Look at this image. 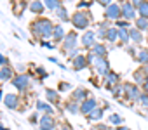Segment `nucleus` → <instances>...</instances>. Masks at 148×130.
I'll return each instance as SVG.
<instances>
[{"instance_id":"nucleus-1","label":"nucleus","mask_w":148,"mask_h":130,"mask_svg":"<svg viewBox=\"0 0 148 130\" xmlns=\"http://www.w3.org/2000/svg\"><path fill=\"white\" fill-rule=\"evenodd\" d=\"M37 28H38V33H40L42 37L52 35V24H51L49 21H45V19H40V21L37 23Z\"/></svg>"},{"instance_id":"nucleus-2","label":"nucleus","mask_w":148,"mask_h":130,"mask_svg":"<svg viewBox=\"0 0 148 130\" xmlns=\"http://www.w3.org/2000/svg\"><path fill=\"white\" fill-rule=\"evenodd\" d=\"M73 24H75L77 28H86V26H87V18H86V14L79 12L75 18H73Z\"/></svg>"},{"instance_id":"nucleus-3","label":"nucleus","mask_w":148,"mask_h":130,"mask_svg":"<svg viewBox=\"0 0 148 130\" xmlns=\"http://www.w3.org/2000/svg\"><path fill=\"white\" fill-rule=\"evenodd\" d=\"M120 12H122V11L119 9V5H113V4L108 5V9H106V16H108L110 19H117V18L120 16Z\"/></svg>"},{"instance_id":"nucleus-4","label":"nucleus","mask_w":148,"mask_h":130,"mask_svg":"<svg viewBox=\"0 0 148 130\" xmlns=\"http://www.w3.org/2000/svg\"><path fill=\"white\" fill-rule=\"evenodd\" d=\"M94 64H96V68H98V73H101V75H103V73H106V71H108V61H106V59L99 57Z\"/></svg>"},{"instance_id":"nucleus-5","label":"nucleus","mask_w":148,"mask_h":130,"mask_svg":"<svg viewBox=\"0 0 148 130\" xmlns=\"http://www.w3.org/2000/svg\"><path fill=\"white\" fill-rule=\"evenodd\" d=\"M132 5L139 9V14H141V18L148 19V4H145V2H134Z\"/></svg>"},{"instance_id":"nucleus-6","label":"nucleus","mask_w":148,"mask_h":130,"mask_svg":"<svg viewBox=\"0 0 148 130\" xmlns=\"http://www.w3.org/2000/svg\"><path fill=\"white\" fill-rule=\"evenodd\" d=\"M122 14L125 18H134V5L132 4H124L122 5Z\"/></svg>"},{"instance_id":"nucleus-7","label":"nucleus","mask_w":148,"mask_h":130,"mask_svg":"<svg viewBox=\"0 0 148 130\" xmlns=\"http://www.w3.org/2000/svg\"><path fill=\"white\" fill-rule=\"evenodd\" d=\"M26 83H28V77H26V75H19V77L14 80V85H16L18 89H25Z\"/></svg>"},{"instance_id":"nucleus-8","label":"nucleus","mask_w":148,"mask_h":130,"mask_svg":"<svg viewBox=\"0 0 148 130\" xmlns=\"http://www.w3.org/2000/svg\"><path fill=\"white\" fill-rule=\"evenodd\" d=\"M52 128V120L49 116H44L40 120V130H51Z\"/></svg>"},{"instance_id":"nucleus-9","label":"nucleus","mask_w":148,"mask_h":130,"mask_svg":"<svg viewBox=\"0 0 148 130\" xmlns=\"http://www.w3.org/2000/svg\"><path fill=\"white\" fill-rule=\"evenodd\" d=\"M92 40H94V31H87L84 35V38H82V43L86 47H89V45H92Z\"/></svg>"},{"instance_id":"nucleus-10","label":"nucleus","mask_w":148,"mask_h":130,"mask_svg":"<svg viewBox=\"0 0 148 130\" xmlns=\"http://www.w3.org/2000/svg\"><path fill=\"white\" fill-rule=\"evenodd\" d=\"M5 104H7L9 108H16V104H18V97H16V95H7V97H5Z\"/></svg>"},{"instance_id":"nucleus-11","label":"nucleus","mask_w":148,"mask_h":130,"mask_svg":"<svg viewBox=\"0 0 148 130\" xmlns=\"http://www.w3.org/2000/svg\"><path fill=\"white\" fill-rule=\"evenodd\" d=\"M94 104H96V102H94V99H89V101L82 106V113H89V111L94 108Z\"/></svg>"},{"instance_id":"nucleus-12","label":"nucleus","mask_w":148,"mask_h":130,"mask_svg":"<svg viewBox=\"0 0 148 130\" xmlns=\"http://www.w3.org/2000/svg\"><path fill=\"white\" fill-rule=\"evenodd\" d=\"M75 40H77V37L73 35V33H70V35L66 37V43H64V47H73V45H75Z\"/></svg>"},{"instance_id":"nucleus-13","label":"nucleus","mask_w":148,"mask_h":130,"mask_svg":"<svg viewBox=\"0 0 148 130\" xmlns=\"http://www.w3.org/2000/svg\"><path fill=\"white\" fill-rule=\"evenodd\" d=\"M127 94H129V99H136L138 97V89L136 87H125Z\"/></svg>"},{"instance_id":"nucleus-14","label":"nucleus","mask_w":148,"mask_h":130,"mask_svg":"<svg viewBox=\"0 0 148 130\" xmlns=\"http://www.w3.org/2000/svg\"><path fill=\"white\" fill-rule=\"evenodd\" d=\"M37 109L45 111V113H52V108H51V106H47V104H44V102H37Z\"/></svg>"},{"instance_id":"nucleus-15","label":"nucleus","mask_w":148,"mask_h":130,"mask_svg":"<svg viewBox=\"0 0 148 130\" xmlns=\"http://www.w3.org/2000/svg\"><path fill=\"white\" fill-rule=\"evenodd\" d=\"M84 66H86V59H84V56H79L75 59V68H84Z\"/></svg>"},{"instance_id":"nucleus-16","label":"nucleus","mask_w":148,"mask_h":130,"mask_svg":"<svg viewBox=\"0 0 148 130\" xmlns=\"http://www.w3.org/2000/svg\"><path fill=\"white\" fill-rule=\"evenodd\" d=\"M45 5H47L49 9H52V11H58V9L61 7L58 2H54V0H47V2H45Z\"/></svg>"},{"instance_id":"nucleus-17","label":"nucleus","mask_w":148,"mask_h":130,"mask_svg":"<svg viewBox=\"0 0 148 130\" xmlns=\"http://www.w3.org/2000/svg\"><path fill=\"white\" fill-rule=\"evenodd\" d=\"M0 78H2V80L11 78V70H9V68H4L2 71H0Z\"/></svg>"},{"instance_id":"nucleus-18","label":"nucleus","mask_w":148,"mask_h":130,"mask_svg":"<svg viewBox=\"0 0 148 130\" xmlns=\"http://www.w3.org/2000/svg\"><path fill=\"white\" fill-rule=\"evenodd\" d=\"M138 61H139V62H146V61H148V50H141Z\"/></svg>"},{"instance_id":"nucleus-19","label":"nucleus","mask_w":148,"mask_h":130,"mask_svg":"<svg viewBox=\"0 0 148 130\" xmlns=\"http://www.w3.org/2000/svg\"><path fill=\"white\" fill-rule=\"evenodd\" d=\"M30 7H32L33 12H42V4H40V2H33Z\"/></svg>"},{"instance_id":"nucleus-20","label":"nucleus","mask_w":148,"mask_h":130,"mask_svg":"<svg viewBox=\"0 0 148 130\" xmlns=\"http://www.w3.org/2000/svg\"><path fill=\"white\" fill-rule=\"evenodd\" d=\"M47 99H49L51 102H56V101H58V94L52 92V90H47Z\"/></svg>"},{"instance_id":"nucleus-21","label":"nucleus","mask_w":148,"mask_h":130,"mask_svg":"<svg viewBox=\"0 0 148 130\" xmlns=\"http://www.w3.org/2000/svg\"><path fill=\"white\" fill-rule=\"evenodd\" d=\"M101 116H103V113H101L99 109H92V111H91V118H92V120H99Z\"/></svg>"},{"instance_id":"nucleus-22","label":"nucleus","mask_w":148,"mask_h":130,"mask_svg":"<svg viewBox=\"0 0 148 130\" xmlns=\"http://www.w3.org/2000/svg\"><path fill=\"white\" fill-rule=\"evenodd\" d=\"M131 38H132V40H136V42H141V35H139V31L132 30V31H131Z\"/></svg>"},{"instance_id":"nucleus-23","label":"nucleus","mask_w":148,"mask_h":130,"mask_svg":"<svg viewBox=\"0 0 148 130\" xmlns=\"http://www.w3.org/2000/svg\"><path fill=\"white\" fill-rule=\"evenodd\" d=\"M136 24H138V26H139V28H146V26H148V21H146V19H145V18H139V19H138V23H136Z\"/></svg>"},{"instance_id":"nucleus-24","label":"nucleus","mask_w":148,"mask_h":130,"mask_svg":"<svg viewBox=\"0 0 148 130\" xmlns=\"http://www.w3.org/2000/svg\"><path fill=\"white\" fill-rule=\"evenodd\" d=\"M56 14H58V16H59L61 19H66V11H64L63 7H59V9L56 11Z\"/></svg>"},{"instance_id":"nucleus-25","label":"nucleus","mask_w":148,"mask_h":130,"mask_svg":"<svg viewBox=\"0 0 148 130\" xmlns=\"http://www.w3.org/2000/svg\"><path fill=\"white\" fill-rule=\"evenodd\" d=\"M61 37H63V30H61L59 26H58V28H54V38L58 40V38H61Z\"/></svg>"},{"instance_id":"nucleus-26","label":"nucleus","mask_w":148,"mask_h":130,"mask_svg":"<svg viewBox=\"0 0 148 130\" xmlns=\"http://www.w3.org/2000/svg\"><path fill=\"white\" fill-rule=\"evenodd\" d=\"M117 38V30H108V40H115Z\"/></svg>"},{"instance_id":"nucleus-27","label":"nucleus","mask_w":148,"mask_h":130,"mask_svg":"<svg viewBox=\"0 0 148 130\" xmlns=\"http://www.w3.org/2000/svg\"><path fill=\"white\" fill-rule=\"evenodd\" d=\"M119 37L122 38V42H127V33H125V30H120V31H119Z\"/></svg>"},{"instance_id":"nucleus-28","label":"nucleus","mask_w":148,"mask_h":130,"mask_svg":"<svg viewBox=\"0 0 148 130\" xmlns=\"http://www.w3.org/2000/svg\"><path fill=\"white\" fill-rule=\"evenodd\" d=\"M84 95H86V90H84V89H79V90L75 92V97H77V99H79V97H84ZM79 101H80V99H79Z\"/></svg>"},{"instance_id":"nucleus-29","label":"nucleus","mask_w":148,"mask_h":130,"mask_svg":"<svg viewBox=\"0 0 148 130\" xmlns=\"http://www.w3.org/2000/svg\"><path fill=\"white\" fill-rule=\"evenodd\" d=\"M94 52H98V54H105V49H103L101 45H96V47H94Z\"/></svg>"},{"instance_id":"nucleus-30","label":"nucleus","mask_w":148,"mask_h":130,"mask_svg":"<svg viewBox=\"0 0 148 130\" xmlns=\"http://www.w3.org/2000/svg\"><path fill=\"white\" fill-rule=\"evenodd\" d=\"M108 82H110V83L117 82V75H108Z\"/></svg>"},{"instance_id":"nucleus-31","label":"nucleus","mask_w":148,"mask_h":130,"mask_svg":"<svg viewBox=\"0 0 148 130\" xmlns=\"http://www.w3.org/2000/svg\"><path fill=\"white\" fill-rule=\"evenodd\" d=\"M110 121H113V123H119V121H120V118L113 114V116H110Z\"/></svg>"},{"instance_id":"nucleus-32","label":"nucleus","mask_w":148,"mask_h":130,"mask_svg":"<svg viewBox=\"0 0 148 130\" xmlns=\"http://www.w3.org/2000/svg\"><path fill=\"white\" fill-rule=\"evenodd\" d=\"M141 102H143L145 106H148V97H146V95H143V97H141Z\"/></svg>"},{"instance_id":"nucleus-33","label":"nucleus","mask_w":148,"mask_h":130,"mask_svg":"<svg viewBox=\"0 0 148 130\" xmlns=\"http://www.w3.org/2000/svg\"><path fill=\"white\" fill-rule=\"evenodd\" d=\"M0 64H5V57L4 56H0Z\"/></svg>"},{"instance_id":"nucleus-34","label":"nucleus","mask_w":148,"mask_h":130,"mask_svg":"<svg viewBox=\"0 0 148 130\" xmlns=\"http://www.w3.org/2000/svg\"><path fill=\"white\" fill-rule=\"evenodd\" d=\"M146 90H148V80H146Z\"/></svg>"}]
</instances>
